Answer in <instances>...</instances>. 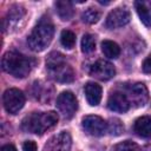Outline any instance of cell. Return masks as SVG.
Segmentation results:
<instances>
[{
  "mask_svg": "<svg viewBox=\"0 0 151 151\" xmlns=\"http://www.w3.org/2000/svg\"><path fill=\"white\" fill-rule=\"evenodd\" d=\"M54 34V26L48 20V18H42L39 24L33 28L27 38L28 46L34 52L44 51L52 41Z\"/></svg>",
  "mask_w": 151,
  "mask_h": 151,
  "instance_id": "6da1fadb",
  "label": "cell"
},
{
  "mask_svg": "<svg viewBox=\"0 0 151 151\" xmlns=\"http://www.w3.org/2000/svg\"><path fill=\"white\" fill-rule=\"evenodd\" d=\"M58 123V116L55 112H33L22 119V129L26 132L42 134L46 130L53 127Z\"/></svg>",
  "mask_w": 151,
  "mask_h": 151,
  "instance_id": "7a4b0ae2",
  "label": "cell"
},
{
  "mask_svg": "<svg viewBox=\"0 0 151 151\" xmlns=\"http://www.w3.org/2000/svg\"><path fill=\"white\" fill-rule=\"evenodd\" d=\"M1 66L5 72L17 78H25L31 72V60L21 53L11 51L6 52L1 60Z\"/></svg>",
  "mask_w": 151,
  "mask_h": 151,
  "instance_id": "3957f363",
  "label": "cell"
},
{
  "mask_svg": "<svg viewBox=\"0 0 151 151\" xmlns=\"http://www.w3.org/2000/svg\"><path fill=\"white\" fill-rule=\"evenodd\" d=\"M46 67L51 78L59 83H71L74 79L72 67L65 63V58L59 52H52L46 59Z\"/></svg>",
  "mask_w": 151,
  "mask_h": 151,
  "instance_id": "277c9868",
  "label": "cell"
},
{
  "mask_svg": "<svg viewBox=\"0 0 151 151\" xmlns=\"http://www.w3.org/2000/svg\"><path fill=\"white\" fill-rule=\"evenodd\" d=\"M2 103L5 110L11 114H17L25 104V96L18 88H8L4 92Z\"/></svg>",
  "mask_w": 151,
  "mask_h": 151,
  "instance_id": "5b68a950",
  "label": "cell"
},
{
  "mask_svg": "<svg viewBox=\"0 0 151 151\" xmlns=\"http://www.w3.org/2000/svg\"><path fill=\"white\" fill-rule=\"evenodd\" d=\"M57 109L61 113V116L66 119H70L73 117L78 109V103L76 96L70 91L61 92L57 98Z\"/></svg>",
  "mask_w": 151,
  "mask_h": 151,
  "instance_id": "8992f818",
  "label": "cell"
},
{
  "mask_svg": "<svg viewBox=\"0 0 151 151\" xmlns=\"http://www.w3.org/2000/svg\"><path fill=\"white\" fill-rule=\"evenodd\" d=\"M83 129L91 136L100 137L107 131V123L99 116H86L81 120Z\"/></svg>",
  "mask_w": 151,
  "mask_h": 151,
  "instance_id": "52a82bcc",
  "label": "cell"
},
{
  "mask_svg": "<svg viewBox=\"0 0 151 151\" xmlns=\"http://www.w3.org/2000/svg\"><path fill=\"white\" fill-rule=\"evenodd\" d=\"M130 19H131L130 12L126 8L118 7L109 13V15L106 17V20H105V26L109 29L119 28V27H123L126 24H129Z\"/></svg>",
  "mask_w": 151,
  "mask_h": 151,
  "instance_id": "ba28073f",
  "label": "cell"
},
{
  "mask_svg": "<svg viewBox=\"0 0 151 151\" xmlns=\"http://www.w3.org/2000/svg\"><path fill=\"white\" fill-rule=\"evenodd\" d=\"M90 74L99 80H109L114 77L116 70L113 65L107 60H97L90 68Z\"/></svg>",
  "mask_w": 151,
  "mask_h": 151,
  "instance_id": "9c48e42d",
  "label": "cell"
},
{
  "mask_svg": "<svg viewBox=\"0 0 151 151\" xmlns=\"http://www.w3.org/2000/svg\"><path fill=\"white\" fill-rule=\"evenodd\" d=\"M72 139L68 132L63 131L53 136L45 145V151H70Z\"/></svg>",
  "mask_w": 151,
  "mask_h": 151,
  "instance_id": "30bf717a",
  "label": "cell"
},
{
  "mask_svg": "<svg viewBox=\"0 0 151 151\" xmlns=\"http://www.w3.org/2000/svg\"><path fill=\"white\" fill-rule=\"evenodd\" d=\"M127 99H129L130 104H133L137 107L145 105L149 99V92H147L146 86L142 83H137V84L132 85L129 88Z\"/></svg>",
  "mask_w": 151,
  "mask_h": 151,
  "instance_id": "8fae6325",
  "label": "cell"
},
{
  "mask_svg": "<svg viewBox=\"0 0 151 151\" xmlns=\"http://www.w3.org/2000/svg\"><path fill=\"white\" fill-rule=\"evenodd\" d=\"M130 101L127 99V96L122 92H114L109 97L107 100V107L111 111L124 113L130 109Z\"/></svg>",
  "mask_w": 151,
  "mask_h": 151,
  "instance_id": "7c38bea8",
  "label": "cell"
},
{
  "mask_svg": "<svg viewBox=\"0 0 151 151\" xmlns=\"http://www.w3.org/2000/svg\"><path fill=\"white\" fill-rule=\"evenodd\" d=\"M84 91H85L86 100L91 106H97L100 103L101 93H103V90H101L100 85H98L96 83H87L85 85Z\"/></svg>",
  "mask_w": 151,
  "mask_h": 151,
  "instance_id": "4fadbf2b",
  "label": "cell"
},
{
  "mask_svg": "<svg viewBox=\"0 0 151 151\" xmlns=\"http://www.w3.org/2000/svg\"><path fill=\"white\" fill-rule=\"evenodd\" d=\"M134 132L143 138H151V116H143L134 122Z\"/></svg>",
  "mask_w": 151,
  "mask_h": 151,
  "instance_id": "5bb4252c",
  "label": "cell"
},
{
  "mask_svg": "<svg viewBox=\"0 0 151 151\" xmlns=\"http://www.w3.org/2000/svg\"><path fill=\"white\" fill-rule=\"evenodd\" d=\"M24 14H25V11H24L22 7H20V6H13V7H11L9 11H8V13H7L6 19H4V25H2L4 31L6 28H9V26L15 25L24 17Z\"/></svg>",
  "mask_w": 151,
  "mask_h": 151,
  "instance_id": "9a60e30c",
  "label": "cell"
},
{
  "mask_svg": "<svg viewBox=\"0 0 151 151\" xmlns=\"http://www.w3.org/2000/svg\"><path fill=\"white\" fill-rule=\"evenodd\" d=\"M55 11L59 15V18L61 20H70L72 17H73V6H72V2L71 1H66V0H58L55 4Z\"/></svg>",
  "mask_w": 151,
  "mask_h": 151,
  "instance_id": "2e32d148",
  "label": "cell"
},
{
  "mask_svg": "<svg viewBox=\"0 0 151 151\" xmlns=\"http://www.w3.org/2000/svg\"><path fill=\"white\" fill-rule=\"evenodd\" d=\"M134 7H136V11H137V13L139 15L140 21L145 26L150 27L151 26V9L146 6V4L142 2V1H136L134 2Z\"/></svg>",
  "mask_w": 151,
  "mask_h": 151,
  "instance_id": "e0dca14e",
  "label": "cell"
},
{
  "mask_svg": "<svg viewBox=\"0 0 151 151\" xmlns=\"http://www.w3.org/2000/svg\"><path fill=\"white\" fill-rule=\"evenodd\" d=\"M101 51L105 54V57L110 59H116L120 54V47L118 46V44L111 40H104L101 42Z\"/></svg>",
  "mask_w": 151,
  "mask_h": 151,
  "instance_id": "ac0fdd59",
  "label": "cell"
},
{
  "mask_svg": "<svg viewBox=\"0 0 151 151\" xmlns=\"http://www.w3.org/2000/svg\"><path fill=\"white\" fill-rule=\"evenodd\" d=\"M60 42L65 48H73L76 44V34L70 29H64L60 34Z\"/></svg>",
  "mask_w": 151,
  "mask_h": 151,
  "instance_id": "d6986e66",
  "label": "cell"
},
{
  "mask_svg": "<svg viewBox=\"0 0 151 151\" xmlns=\"http://www.w3.org/2000/svg\"><path fill=\"white\" fill-rule=\"evenodd\" d=\"M81 19L86 24H96L100 19V12H98L96 8H87L81 14Z\"/></svg>",
  "mask_w": 151,
  "mask_h": 151,
  "instance_id": "ffe728a7",
  "label": "cell"
},
{
  "mask_svg": "<svg viewBox=\"0 0 151 151\" xmlns=\"http://www.w3.org/2000/svg\"><path fill=\"white\" fill-rule=\"evenodd\" d=\"M96 48V41L93 35L91 34H85L81 39V51L84 53H91Z\"/></svg>",
  "mask_w": 151,
  "mask_h": 151,
  "instance_id": "44dd1931",
  "label": "cell"
},
{
  "mask_svg": "<svg viewBox=\"0 0 151 151\" xmlns=\"http://www.w3.org/2000/svg\"><path fill=\"white\" fill-rule=\"evenodd\" d=\"M112 151H142V149L131 140H125L122 143H118L112 147Z\"/></svg>",
  "mask_w": 151,
  "mask_h": 151,
  "instance_id": "7402d4cb",
  "label": "cell"
},
{
  "mask_svg": "<svg viewBox=\"0 0 151 151\" xmlns=\"http://www.w3.org/2000/svg\"><path fill=\"white\" fill-rule=\"evenodd\" d=\"M123 130H124V126H123V124L120 123L119 119H111L110 123L107 124V131L111 134L118 136L123 132Z\"/></svg>",
  "mask_w": 151,
  "mask_h": 151,
  "instance_id": "603a6c76",
  "label": "cell"
},
{
  "mask_svg": "<svg viewBox=\"0 0 151 151\" xmlns=\"http://www.w3.org/2000/svg\"><path fill=\"white\" fill-rule=\"evenodd\" d=\"M38 147H37V144L32 140H27L22 144V151H37Z\"/></svg>",
  "mask_w": 151,
  "mask_h": 151,
  "instance_id": "cb8c5ba5",
  "label": "cell"
},
{
  "mask_svg": "<svg viewBox=\"0 0 151 151\" xmlns=\"http://www.w3.org/2000/svg\"><path fill=\"white\" fill-rule=\"evenodd\" d=\"M142 68L145 73H151V54L143 61V65H142Z\"/></svg>",
  "mask_w": 151,
  "mask_h": 151,
  "instance_id": "d4e9b609",
  "label": "cell"
},
{
  "mask_svg": "<svg viewBox=\"0 0 151 151\" xmlns=\"http://www.w3.org/2000/svg\"><path fill=\"white\" fill-rule=\"evenodd\" d=\"M1 151H17V149L12 144H6V145H4L1 147Z\"/></svg>",
  "mask_w": 151,
  "mask_h": 151,
  "instance_id": "484cf974",
  "label": "cell"
},
{
  "mask_svg": "<svg viewBox=\"0 0 151 151\" xmlns=\"http://www.w3.org/2000/svg\"><path fill=\"white\" fill-rule=\"evenodd\" d=\"M98 2L101 4V5H109V4H110V1H100V0H99Z\"/></svg>",
  "mask_w": 151,
  "mask_h": 151,
  "instance_id": "4316f807",
  "label": "cell"
}]
</instances>
